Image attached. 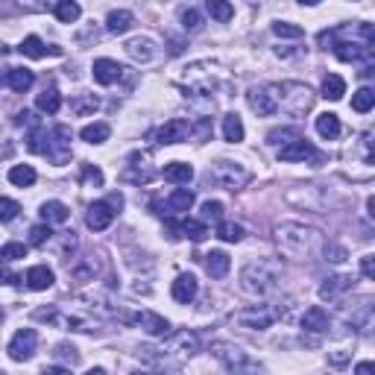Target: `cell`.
<instances>
[{"mask_svg": "<svg viewBox=\"0 0 375 375\" xmlns=\"http://www.w3.org/2000/svg\"><path fill=\"white\" fill-rule=\"evenodd\" d=\"M361 273H363V279H372V275H375V258L372 255L361 258Z\"/></svg>", "mask_w": 375, "mask_h": 375, "instance_id": "obj_53", "label": "cell"}, {"mask_svg": "<svg viewBox=\"0 0 375 375\" xmlns=\"http://www.w3.org/2000/svg\"><path fill=\"white\" fill-rule=\"evenodd\" d=\"M343 94H346V80L337 73H328L323 80V97L326 100H343Z\"/></svg>", "mask_w": 375, "mask_h": 375, "instance_id": "obj_35", "label": "cell"}, {"mask_svg": "<svg viewBox=\"0 0 375 375\" xmlns=\"http://www.w3.org/2000/svg\"><path fill=\"white\" fill-rule=\"evenodd\" d=\"M164 205H168L170 214H185V212H191V205H194V194L188 191V188H176Z\"/></svg>", "mask_w": 375, "mask_h": 375, "instance_id": "obj_28", "label": "cell"}, {"mask_svg": "<svg viewBox=\"0 0 375 375\" xmlns=\"http://www.w3.org/2000/svg\"><path fill=\"white\" fill-rule=\"evenodd\" d=\"M91 73H94V82L97 85H115L120 76L126 73V68H124V65H117L115 59H97Z\"/></svg>", "mask_w": 375, "mask_h": 375, "instance_id": "obj_15", "label": "cell"}, {"mask_svg": "<svg viewBox=\"0 0 375 375\" xmlns=\"http://www.w3.org/2000/svg\"><path fill=\"white\" fill-rule=\"evenodd\" d=\"M50 238H53L50 223H38V226H32V229H30V244H32V247H44Z\"/></svg>", "mask_w": 375, "mask_h": 375, "instance_id": "obj_46", "label": "cell"}, {"mask_svg": "<svg viewBox=\"0 0 375 375\" xmlns=\"http://www.w3.org/2000/svg\"><path fill=\"white\" fill-rule=\"evenodd\" d=\"M36 106H38V112L56 115L59 109H62V94L56 91V88H44V91L36 97Z\"/></svg>", "mask_w": 375, "mask_h": 375, "instance_id": "obj_34", "label": "cell"}, {"mask_svg": "<svg viewBox=\"0 0 375 375\" xmlns=\"http://www.w3.org/2000/svg\"><path fill=\"white\" fill-rule=\"evenodd\" d=\"M53 12H56V18L62 21V24H76L82 15V9L76 0H56V6H53Z\"/></svg>", "mask_w": 375, "mask_h": 375, "instance_id": "obj_33", "label": "cell"}, {"mask_svg": "<svg viewBox=\"0 0 375 375\" xmlns=\"http://www.w3.org/2000/svg\"><path fill=\"white\" fill-rule=\"evenodd\" d=\"M275 282H279V270L270 267V264H247L244 273H240V291L255 296V299H264L275 291Z\"/></svg>", "mask_w": 375, "mask_h": 375, "instance_id": "obj_2", "label": "cell"}, {"mask_svg": "<svg viewBox=\"0 0 375 375\" xmlns=\"http://www.w3.org/2000/svg\"><path fill=\"white\" fill-rule=\"evenodd\" d=\"M117 214V208L109 203V200H100V203H91L88 205V212H85V226L88 229H94V231H103L112 226V220Z\"/></svg>", "mask_w": 375, "mask_h": 375, "instance_id": "obj_12", "label": "cell"}, {"mask_svg": "<svg viewBox=\"0 0 375 375\" xmlns=\"http://www.w3.org/2000/svg\"><path fill=\"white\" fill-rule=\"evenodd\" d=\"M208 132H212V124H208V120L203 117L200 126H196V138H200V141H208Z\"/></svg>", "mask_w": 375, "mask_h": 375, "instance_id": "obj_55", "label": "cell"}, {"mask_svg": "<svg viewBox=\"0 0 375 375\" xmlns=\"http://www.w3.org/2000/svg\"><path fill=\"white\" fill-rule=\"evenodd\" d=\"M24 282H27L30 291H47V288H53V282H56V273H53L47 264H36V267L27 270Z\"/></svg>", "mask_w": 375, "mask_h": 375, "instance_id": "obj_21", "label": "cell"}, {"mask_svg": "<svg viewBox=\"0 0 375 375\" xmlns=\"http://www.w3.org/2000/svg\"><path fill=\"white\" fill-rule=\"evenodd\" d=\"M372 106H375V91H372V88L363 85V88H358V91L352 94V109H355V112L367 115Z\"/></svg>", "mask_w": 375, "mask_h": 375, "instance_id": "obj_39", "label": "cell"}, {"mask_svg": "<svg viewBox=\"0 0 375 375\" xmlns=\"http://www.w3.org/2000/svg\"><path fill=\"white\" fill-rule=\"evenodd\" d=\"M164 179L173 185H188L194 179V168L185 161H170V164H164Z\"/></svg>", "mask_w": 375, "mask_h": 375, "instance_id": "obj_27", "label": "cell"}, {"mask_svg": "<svg viewBox=\"0 0 375 375\" xmlns=\"http://www.w3.org/2000/svg\"><path fill=\"white\" fill-rule=\"evenodd\" d=\"M0 282H3V284H21V275L9 273V270H6V264H0Z\"/></svg>", "mask_w": 375, "mask_h": 375, "instance_id": "obj_54", "label": "cell"}, {"mask_svg": "<svg viewBox=\"0 0 375 375\" xmlns=\"http://www.w3.org/2000/svg\"><path fill=\"white\" fill-rule=\"evenodd\" d=\"M372 370H375V363H370V361H363V363H358V367H355V372H361V375L363 372H372Z\"/></svg>", "mask_w": 375, "mask_h": 375, "instance_id": "obj_56", "label": "cell"}, {"mask_svg": "<svg viewBox=\"0 0 375 375\" xmlns=\"http://www.w3.org/2000/svg\"><path fill=\"white\" fill-rule=\"evenodd\" d=\"M314 106V91L305 82H282L279 85V109L293 117H302Z\"/></svg>", "mask_w": 375, "mask_h": 375, "instance_id": "obj_4", "label": "cell"}, {"mask_svg": "<svg viewBox=\"0 0 375 375\" xmlns=\"http://www.w3.org/2000/svg\"><path fill=\"white\" fill-rule=\"evenodd\" d=\"M132 24H135V18H132V12H126V9H115V12H109V18H106V30L112 32V36H124V32L132 30Z\"/></svg>", "mask_w": 375, "mask_h": 375, "instance_id": "obj_25", "label": "cell"}, {"mask_svg": "<svg viewBox=\"0 0 375 375\" xmlns=\"http://www.w3.org/2000/svg\"><path fill=\"white\" fill-rule=\"evenodd\" d=\"M196 291H200V284H196V279L191 273H179L176 275V282L170 284V293H173V299L176 302H182V305H188L196 296Z\"/></svg>", "mask_w": 375, "mask_h": 375, "instance_id": "obj_19", "label": "cell"}, {"mask_svg": "<svg viewBox=\"0 0 375 375\" xmlns=\"http://www.w3.org/2000/svg\"><path fill=\"white\" fill-rule=\"evenodd\" d=\"M273 32H275L279 38H302V36H305V30L296 27V24H291V21H275Z\"/></svg>", "mask_w": 375, "mask_h": 375, "instance_id": "obj_42", "label": "cell"}, {"mask_svg": "<svg viewBox=\"0 0 375 375\" xmlns=\"http://www.w3.org/2000/svg\"><path fill=\"white\" fill-rule=\"evenodd\" d=\"M21 214V205L9 196H0V223H12V220Z\"/></svg>", "mask_w": 375, "mask_h": 375, "instance_id": "obj_45", "label": "cell"}, {"mask_svg": "<svg viewBox=\"0 0 375 375\" xmlns=\"http://www.w3.org/2000/svg\"><path fill=\"white\" fill-rule=\"evenodd\" d=\"M205 9L214 21H220V24H226V21L235 18V6H231L229 0H205Z\"/></svg>", "mask_w": 375, "mask_h": 375, "instance_id": "obj_37", "label": "cell"}, {"mask_svg": "<svg viewBox=\"0 0 375 375\" xmlns=\"http://www.w3.org/2000/svg\"><path fill=\"white\" fill-rule=\"evenodd\" d=\"M53 355H56L59 361H68L71 367H73L76 361H80V355H76V349H73L71 343H59V346H56V352H53Z\"/></svg>", "mask_w": 375, "mask_h": 375, "instance_id": "obj_51", "label": "cell"}, {"mask_svg": "<svg viewBox=\"0 0 375 375\" xmlns=\"http://www.w3.org/2000/svg\"><path fill=\"white\" fill-rule=\"evenodd\" d=\"M205 179L217 185V188H226V191H240V188H247L252 173L244 168L240 161H229V159H220L214 164H208V173Z\"/></svg>", "mask_w": 375, "mask_h": 375, "instance_id": "obj_3", "label": "cell"}, {"mask_svg": "<svg viewBox=\"0 0 375 375\" xmlns=\"http://www.w3.org/2000/svg\"><path fill=\"white\" fill-rule=\"evenodd\" d=\"M168 231L173 240L188 238V240H203L208 235L205 220H168Z\"/></svg>", "mask_w": 375, "mask_h": 375, "instance_id": "obj_14", "label": "cell"}, {"mask_svg": "<svg viewBox=\"0 0 375 375\" xmlns=\"http://www.w3.org/2000/svg\"><path fill=\"white\" fill-rule=\"evenodd\" d=\"M53 164H65L71 159V129L68 126H56L50 132V144L47 152H44Z\"/></svg>", "mask_w": 375, "mask_h": 375, "instance_id": "obj_10", "label": "cell"}, {"mask_svg": "<svg viewBox=\"0 0 375 375\" xmlns=\"http://www.w3.org/2000/svg\"><path fill=\"white\" fill-rule=\"evenodd\" d=\"M247 103H249V109L258 117L275 115V112H279V85H261V88L255 85V88H249Z\"/></svg>", "mask_w": 375, "mask_h": 375, "instance_id": "obj_7", "label": "cell"}, {"mask_svg": "<svg viewBox=\"0 0 375 375\" xmlns=\"http://www.w3.org/2000/svg\"><path fill=\"white\" fill-rule=\"evenodd\" d=\"M9 182L18 185V188H30L36 182V170H32L30 164H15V168L9 170Z\"/></svg>", "mask_w": 375, "mask_h": 375, "instance_id": "obj_40", "label": "cell"}, {"mask_svg": "<svg viewBox=\"0 0 375 375\" xmlns=\"http://www.w3.org/2000/svg\"><path fill=\"white\" fill-rule=\"evenodd\" d=\"M97 106H100V100H97L94 94H82V97H76V100L71 103V109H73V112L80 115V117H82V115H91Z\"/></svg>", "mask_w": 375, "mask_h": 375, "instance_id": "obj_44", "label": "cell"}, {"mask_svg": "<svg viewBox=\"0 0 375 375\" xmlns=\"http://www.w3.org/2000/svg\"><path fill=\"white\" fill-rule=\"evenodd\" d=\"M182 27H185V32H200L203 30V15L196 12V9H185V12H182Z\"/></svg>", "mask_w": 375, "mask_h": 375, "instance_id": "obj_47", "label": "cell"}, {"mask_svg": "<svg viewBox=\"0 0 375 375\" xmlns=\"http://www.w3.org/2000/svg\"><path fill=\"white\" fill-rule=\"evenodd\" d=\"M317 132L323 135L326 141H334L340 135V117L334 112H323L317 117Z\"/></svg>", "mask_w": 375, "mask_h": 375, "instance_id": "obj_32", "label": "cell"}, {"mask_svg": "<svg viewBox=\"0 0 375 375\" xmlns=\"http://www.w3.org/2000/svg\"><path fill=\"white\" fill-rule=\"evenodd\" d=\"M326 261H334V264L346 261V249L337 247V244H326Z\"/></svg>", "mask_w": 375, "mask_h": 375, "instance_id": "obj_52", "label": "cell"}, {"mask_svg": "<svg viewBox=\"0 0 375 375\" xmlns=\"http://www.w3.org/2000/svg\"><path fill=\"white\" fill-rule=\"evenodd\" d=\"M126 53L135 62H141V65H147V62L156 59V47H152L150 38H129L126 41Z\"/></svg>", "mask_w": 375, "mask_h": 375, "instance_id": "obj_23", "label": "cell"}, {"mask_svg": "<svg viewBox=\"0 0 375 375\" xmlns=\"http://www.w3.org/2000/svg\"><path fill=\"white\" fill-rule=\"evenodd\" d=\"M275 235V247H279L288 258H311L314 252L323 247V238H319V231L305 226V223H279L273 229Z\"/></svg>", "mask_w": 375, "mask_h": 375, "instance_id": "obj_1", "label": "cell"}, {"mask_svg": "<svg viewBox=\"0 0 375 375\" xmlns=\"http://www.w3.org/2000/svg\"><path fill=\"white\" fill-rule=\"evenodd\" d=\"M82 182H85V185L100 188V185H103V170H100V168H94V164H85V168H82Z\"/></svg>", "mask_w": 375, "mask_h": 375, "instance_id": "obj_48", "label": "cell"}, {"mask_svg": "<svg viewBox=\"0 0 375 375\" xmlns=\"http://www.w3.org/2000/svg\"><path fill=\"white\" fill-rule=\"evenodd\" d=\"M203 220H223V203L205 200L203 203Z\"/></svg>", "mask_w": 375, "mask_h": 375, "instance_id": "obj_49", "label": "cell"}, {"mask_svg": "<svg viewBox=\"0 0 375 375\" xmlns=\"http://www.w3.org/2000/svg\"><path fill=\"white\" fill-rule=\"evenodd\" d=\"M18 258H27V247L18 244V240H12V244L0 247V264H12Z\"/></svg>", "mask_w": 375, "mask_h": 375, "instance_id": "obj_41", "label": "cell"}, {"mask_svg": "<svg viewBox=\"0 0 375 375\" xmlns=\"http://www.w3.org/2000/svg\"><path fill=\"white\" fill-rule=\"evenodd\" d=\"M217 238L226 244H238V240H244V226L231 223V220H217Z\"/></svg>", "mask_w": 375, "mask_h": 375, "instance_id": "obj_36", "label": "cell"}, {"mask_svg": "<svg viewBox=\"0 0 375 375\" xmlns=\"http://www.w3.org/2000/svg\"><path fill=\"white\" fill-rule=\"evenodd\" d=\"M229 267H231V258L226 255L223 249H212L205 255V270H208L212 279H223V275L229 273Z\"/></svg>", "mask_w": 375, "mask_h": 375, "instance_id": "obj_24", "label": "cell"}, {"mask_svg": "<svg viewBox=\"0 0 375 375\" xmlns=\"http://www.w3.org/2000/svg\"><path fill=\"white\" fill-rule=\"evenodd\" d=\"M244 135H247V132H244V120H240L235 112L226 115L223 117V138L229 141V144H240Z\"/></svg>", "mask_w": 375, "mask_h": 375, "instance_id": "obj_31", "label": "cell"}, {"mask_svg": "<svg viewBox=\"0 0 375 375\" xmlns=\"http://www.w3.org/2000/svg\"><path fill=\"white\" fill-rule=\"evenodd\" d=\"M12 91H18V94H24V91H30L32 88V82H36V73L32 71H27V68H9L3 76H0Z\"/></svg>", "mask_w": 375, "mask_h": 375, "instance_id": "obj_22", "label": "cell"}, {"mask_svg": "<svg viewBox=\"0 0 375 375\" xmlns=\"http://www.w3.org/2000/svg\"><path fill=\"white\" fill-rule=\"evenodd\" d=\"M212 355L231 372H255V370H261L258 361H249L247 352H240L238 346H231V343H223V340L212 343Z\"/></svg>", "mask_w": 375, "mask_h": 375, "instance_id": "obj_6", "label": "cell"}, {"mask_svg": "<svg viewBox=\"0 0 375 375\" xmlns=\"http://www.w3.org/2000/svg\"><path fill=\"white\" fill-rule=\"evenodd\" d=\"M299 3H302V6H317L319 0H299Z\"/></svg>", "mask_w": 375, "mask_h": 375, "instance_id": "obj_57", "label": "cell"}, {"mask_svg": "<svg viewBox=\"0 0 375 375\" xmlns=\"http://www.w3.org/2000/svg\"><path fill=\"white\" fill-rule=\"evenodd\" d=\"M109 135H112V126L103 124V120H97V124H88V126H82V132H80V138L85 141V144H106Z\"/></svg>", "mask_w": 375, "mask_h": 375, "instance_id": "obj_30", "label": "cell"}, {"mask_svg": "<svg viewBox=\"0 0 375 375\" xmlns=\"http://www.w3.org/2000/svg\"><path fill=\"white\" fill-rule=\"evenodd\" d=\"M346 291H352V275H332V279H326V284L319 288V296H323V299H337V296Z\"/></svg>", "mask_w": 375, "mask_h": 375, "instance_id": "obj_29", "label": "cell"}, {"mask_svg": "<svg viewBox=\"0 0 375 375\" xmlns=\"http://www.w3.org/2000/svg\"><path fill=\"white\" fill-rule=\"evenodd\" d=\"M328 326H332V319H328L326 308L314 305V308H308V311L302 314V328H305V332H311V334H326Z\"/></svg>", "mask_w": 375, "mask_h": 375, "instance_id": "obj_20", "label": "cell"}, {"mask_svg": "<svg viewBox=\"0 0 375 375\" xmlns=\"http://www.w3.org/2000/svg\"><path fill=\"white\" fill-rule=\"evenodd\" d=\"M308 159H319V152L305 138H293L291 144L279 150V161H308Z\"/></svg>", "mask_w": 375, "mask_h": 375, "instance_id": "obj_16", "label": "cell"}, {"mask_svg": "<svg viewBox=\"0 0 375 375\" xmlns=\"http://www.w3.org/2000/svg\"><path fill=\"white\" fill-rule=\"evenodd\" d=\"M15 3L24 9V12H47L50 0H15Z\"/></svg>", "mask_w": 375, "mask_h": 375, "instance_id": "obj_50", "label": "cell"}, {"mask_svg": "<svg viewBox=\"0 0 375 375\" xmlns=\"http://www.w3.org/2000/svg\"><path fill=\"white\" fill-rule=\"evenodd\" d=\"M293 138H302L296 126H275L267 132V144H273V147H279V144L284 147V144H291Z\"/></svg>", "mask_w": 375, "mask_h": 375, "instance_id": "obj_38", "label": "cell"}, {"mask_svg": "<svg viewBox=\"0 0 375 375\" xmlns=\"http://www.w3.org/2000/svg\"><path fill=\"white\" fill-rule=\"evenodd\" d=\"M21 53H24L27 59H44L50 53V56H62V47H56V44H44L38 36H27L24 41H21Z\"/></svg>", "mask_w": 375, "mask_h": 375, "instance_id": "obj_18", "label": "cell"}, {"mask_svg": "<svg viewBox=\"0 0 375 375\" xmlns=\"http://www.w3.org/2000/svg\"><path fill=\"white\" fill-rule=\"evenodd\" d=\"M282 317V311H275V308H270V305H255V308H249V311H240V314H235V319L244 328H270L275 319Z\"/></svg>", "mask_w": 375, "mask_h": 375, "instance_id": "obj_9", "label": "cell"}, {"mask_svg": "<svg viewBox=\"0 0 375 375\" xmlns=\"http://www.w3.org/2000/svg\"><path fill=\"white\" fill-rule=\"evenodd\" d=\"M159 352H161V367H168V363L179 367L182 361L194 358L196 352H200V337H196L194 332H179V334H173Z\"/></svg>", "mask_w": 375, "mask_h": 375, "instance_id": "obj_5", "label": "cell"}, {"mask_svg": "<svg viewBox=\"0 0 375 375\" xmlns=\"http://www.w3.org/2000/svg\"><path fill=\"white\" fill-rule=\"evenodd\" d=\"M332 50L337 53V59L343 62H370L372 59V44L367 41H355V38H346V41H337L332 44Z\"/></svg>", "mask_w": 375, "mask_h": 375, "instance_id": "obj_13", "label": "cell"}, {"mask_svg": "<svg viewBox=\"0 0 375 375\" xmlns=\"http://www.w3.org/2000/svg\"><path fill=\"white\" fill-rule=\"evenodd\" d=\"M47 144H50V132L44 129V126H38V129H32V135H30V150L32 152H47Z\"/></svg>", "mask_w": 375, "mask_h": 375, "instance_id": "obj_43", "label": "cell"}, {"mask_svg": "<svg viewBox=\"0 0 375 375\" xmlns=\"http://www.w3.org/2000/svg\"><path fill=\"white\" fill-rule=\"evenodd\" d=\"M41 220L44 223H68V217H71V208L65 205V203H59V200H47L41 205Z\"/></svg>", "mask_w": 375, "mask_h": 375, "instance_id": "obj_26", "label": "cell"}, {"mask_svg": "<svg viewBox=\"0 0 375 375\" xmlns=\"http://www.w3.org/2000/svg\"><path fill=\"white\" fill-rule=\"evenodd\" d=\"M191 132H194L191 120H185V117H173V120H168L164 126H159L156 138H159V144L170 147V144H182V141H188V135H191Z\"/></svg>", "mask_w": 375, "mask_h": 375, "instance_id": "obj_11", "label": "cell"}, {"mask_svg": "<svg viewBox=\"0 0 375 375\" xmlns=\"http://www.w3.org/2000/svg\"><path fill=\"white\" fill-rule=\"evenodd\" d=\"M36 346H38V334H36V328H21V332H15V337L9 340V358H12L15 363H24L30 361L32 355H36Z\"/></svg>", "mask_w": 375, "mask_h": 375, "instance_id": "obj_8", "label": "cell"}, {"mask_svg": "<svg viewBox=\"0 0 375 375\" xmlns=\"http://www.w3.org/2000/svg\"><path fill=\"white\" fill-rule=\"evenodd\" d=\"M135 319V326H141L147 334H152V337H164V334H170V323L164 319L161 314H156V311H141V314H135L132 317Z\"/></svg>", "mask_w": 375, "mask_h": 375, "instance_id": "obj_17", "label": "cell"}]
</instances>
